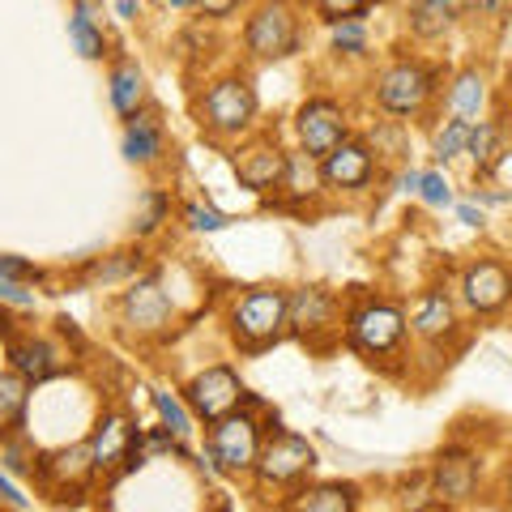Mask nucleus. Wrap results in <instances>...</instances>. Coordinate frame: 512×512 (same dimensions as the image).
<instances>
[{
	"mask_svg": "<svg viewBox=\"0 0 512 512\" xmlns=\"http://www.w3.org/2000/svg\"><path fill=\"white\" fill-rule=\"evenodd\" d=\"M346 342L359 350L367 359H384V355H397L406 342V316L397 303H384V299H367L359 303L355 312L346 316Z\"/></svg>",
	"mask_w": 512,
	"mask_h": 512,
	"instance_id": "obj_1",
	"label": "nucleus"
},
{
	"mask_svg": "<svg viewBox=\"0 0 512 512\" xmlns=\"http://www.w3.org/2000/svg\"><path fill=\"white\" fill-rule=\"evenodd\" d=\"M286 299L278 286H252L248 295H239L231 308V329L248 350H261L265 342H274L286 329Z\"/></svg>",
	"mask_w": 512,
	"mask_h": 512,
	"instance_id": "obj_2",
	"label": "nucleus"
},
{
	"mask_svg": "<svg viewBox=\"0 0 512 512\" xmlns=\"http://www.w3.org/2000/svg\"><path fill=\"white\" fill-rule=\"evenodd\" d=\"M431 94H436V69H427L419 60L389 64L376 82V103L393 116H419Z\"/></svg>",
	"mask_w": 512,
	"mask_h": 512,
	"instance_id": "obj_3",
	"label": "nucleus"
},
{
	"mask_svg": "<svg viewBox=\"0 0 512 512\" xmlns=\"http://www.w3.org/2000/svg\"><path fill=\"white\" fill-rule=\"evenodd\" d=\"M256 116V94L244 77H218L210 82V90L201 94V124L218 137L244 133Z\"/></svg>",
	"mask_w": 512,
	"mask_h": 512,
	"instance_id": "obj_4",
	"label": "nucleus"
},
{
	"mask_svg": "<svg viewBox=\"0 0 512 512\" xmlns=\"http://www.w3.org/2000/svg\"><path fill=\"white\" fill-rule=\"evenodd\" d=\"M244 43L256 60H282L299 47V18L286 0H265L244 26Z\"/></svg>",
	"mask_w": 512,
	"mask_h": 512,
	"instance_id": "obj_5",
	"label": "nucleus"
},
{
	"mask_svg": "<svg viewBox=\"0 0 512 512\" xmlns=\"http://www.w3.org/2000/svg\"><path fill=\"white\" fill-rule=\"evenodd\" d=\"M316 466V448L295 436V431H274L265 444H261V457H256V478L269 487H286V483H299L303 474Z\"/></svg>",
	"mask_w": 512,
	"mask_h": 512,
	"instance_id": "obj_6",
	"label": "nucleus"
},
{
	"mask_svg": "<svg viewBox=\"0 0 512 512\" xmlns=\"http://www.w3.org/2000/svg\"><path fill=\"white\" fill-rule=\"evenodd\" d=\"M210 457L227 474L256 470V457H261V427H256L248 414H227V419H218L210 427Z\"/></svg>",
	"mask_w": 512,
	"mask_h": 512,
	"instance_id": "obj_7",
	"label": "nucleus"
},
{
	"mask_svg": "<svg viewBox=\"0 0 512 512\" xmlns=\"http://www.w3.org/2000/svg\"><path fill=\"white\" fill-rule=\"evenodd\" d=\"M184 397H188V410L197 414V419L218 423V419H227V414L239 410L248 389L239 384V376L231 372V367H205V372L188 384Z\"/></svg>",
	"mask_w": 512,
	"mask_h": 512,
	"instance_id": "obj_8",
	"label": "nucleus"
},
{
	"mask_svg": "<svg viewBox=\"0 0 512 512\" xmlns=\"http://www.w3.org/2000/svg\"><path fill=\"white\" fill-rule=\"evenodd\" d=\"M295 128H299V141H303V150H308V158L325 163L346 141V111L333 99H308L299 107Z\"/></svg>",
	"mask_w": 512,
	"mask_h": 512,
	"instance_id": "obj_9",
	"label": "nucleus"
},
{
	"mask_svg": "<svg viewBox=\"0 0 512 512\" xmlns=\"http://www.w3.org/2000/svg\"><path fill=\"white\" fill-rule=\"evenodd\" d=\"M141 440L133 436L124 414H103L99 427L90 436V457H94V474H116L120 466H141Z\"/></svg>",
	"mask_w": 512,
	"mask_h": 512,
	"instance_id": "obj_10",
	"label": "nucleus"
},
{
	"mask_svg": "<svg viewBox=\"0 0 512 512\" xmlns=\"http://www.w3.org/2000/svg\"><path fill=\"white\" fill-rule=\"evenodd\" d=\"M461 299H466L478 316L500 312L504 303L512 299V269L500 265V261H474V265H466V274H461Z\"/></svg>",
	"mask_w": 512,
	"mask_h": 512,
	"instance_id": "obj_11",
	"label": "nucleus"
},
{
	"mask_svg": "<svg viewBox=\"0 0 512 512\" xmlns=\"http://www.w3.org/2000/svg\"><path fill=\"white\" fill-rule=\"evenodd\" d=\"M286 171H291V154H282L274 141H256V146L235 154V175L239 184L252 192H269L286 184Z\"/></svg>",
	"mask_w": 512,
	"mask_h": 512,
	"instance_id": "obj_12",
	"label": "nucleus"
},
{
	"mask_svg": "<svg viewBox=\"0 0 512 512\" xmlns=\"http://www.w3.org/2000/svg\"><path fill=\"white\" fill-rule=\"evenodd\" d=\"M124 320L133 325L137 333H163L171 325V299L163 295V286L158 282H137L124 291Z\"/></svg>",
	"mask_w": 512,
	"mask_h": 512,
	"instance_id": "obj_13",
	"label": "nucleus"
},
{
	"mask_svg": "<svg viewBox=\"0 0 512 512\" xmlns=\"http://www.w3.org/2000/svg\"><path fill=\"white\" fill-rule=\"evenodd\" d=\"M94 474V457H90V444H73V448H60V453H47L39 461V478L43 487L52 491H82Z\"/></svg>",
	"mask_w": 512,
	"mask_h": 512,
	"instance_id": "obj_14",
	"label": "nucleus"
},
{
	"mask_svg": "<svg viewBox=\"0 0 512 512\" xmlns=\"http://www.w3.org/2000/svg\"><path fill=\"white\" fill-rule=\"evenodd\" d=\"M431 487L448 504H466L478 487V461L470 453H461V448H448V453H440L436 470H431Z\"/></svg>",
	"mask_w": 512,
	"mask_h": 512,
	"instance_id": "obj_15",
	"label": "nucleus"
},
{
	"mask_svg": "<svg viewBox=\"0 0 512 512\" xmlns=\"http://www.w3.org/2000/svg\"><path fill=\"white\" fill-rule=\"evenodd\" d=\"M372 171H376L372 150H367L363 141H342V146L320 163V180L329 188H363L372 180Z\"/></svg>",
	"mask_w": 512,
	"mask_h": 512,
	"instance_id": "obj_16",
	"label": "nucleus"
},
{
	"mask_svg": "<svg viewBox=\"0 0 512 512\" xmlns=\"http://www.w3.org/2000/svg\"><path fill=\"white\" fill-rule=\"evenodd\" d=\"M333 308H338V303H333L325 286H303V291L286 299V325H291L299 338H308V333L333 325Z\"/></svg>",
	"mask_w": 512,
	"mask_h": 512,
	"instance_id": "obj_17",
	"label": "nucleus"
},
{
	"mask_svg": "<svg viewBox=\"0 0 512 512\" xmlns=\"http://www.w3.org/2000/svg\"><path fill=\"white\" fill-rule=\"evenodd\" d=\"M359 508V487L355 483H316V487H299L286 512H355Z\"/></svg>",
	"mask_w": 512,
	"mask_h": 512,
	"instance_id": "obj_18",
	"label": "nucleus"
},
{
	"mask_svg": "<svg viewBox=\"0 0 512 512\" xmlns=\"http://www.w3.org/2000/svg\"><path fill=\"white\" fill-rule=\"evenodd\" d=\"M410 329L419 333V338H427V342L453 338V333H457V312H453V303H448V295L444 291H427L423 303L414 308Z\"/></svg>",
	"mask_w": 512,
	"mask_h": 512,
	"instance_id": "obj_19",
	"label": "nucleus"
},
{
	"mask_svg": "<svg viewBox=\"0 0 512 512\" xmlns=\"http://www.w3.org/2000/svg\"><path fill=\"white\" fill-rule=\"evenodd\" d=\"M9 359L13 367H18V376L30 384H43V380H52L60 372V355H56V346L52 342H43V338H26V342H13L9 350Z\"/></svg>",
	"mask_w": 512,
	"mask_h": 512,
	"instance_id": "obj_20",
	"label": "nucleus"
},
{
	"mask_svg": "<svg viewBox=\"0 0 512 512\" xmlns=\"http://www.w3.org/2000/svg\"><path fill=\"white\" fill-rule=\"evenodd\" d=\"M124 154L133 158V163H154L158 154H163V128H158V116L150 111H137L133 120L124 128Z\"/></svg>",
	"mask_w": 512,
	"mask_h": 512,
	"instance_id": "obj_21",
	"label": "nucleus"
},
{
	"mask_svg": "<svg viewBox=\"0 0 512 512\" xmlns=\"http://www.w3.org/2000/svg\"><path fill=\"white\" fill-rule=\"evenodd\" d=\"M483 103H487V77L478 69L457 73L453 90H448V107H453V116L466 120V124H478L483 120Z\"/></svg>",
	"mask_w": 512,
	"mask_h": 512,
	"instance_id": "obj_22",
	"label": "nucleus"
},
{
	"mask_svg": "<svg viewBox=\"0 0 512 512\" xmlns=\"http://www.w3.org/2000/svg\"><path fill=\"white\" fill-rule=\"evenodd\" d=\"M141 99H146V77H141L133 60H120L116 69H111V107H116L120 116H137Z\"/></svg>",
	"mask_w": 512,
	"mask_h": 512,
	"instance_id": "obj_23",
	"label": "nucleus"
},
{
	"mask_svg": "<svg viewBox=\"0 0 512 512\" xmlns=\"http://www.w3.org/2000/svg\"><path fill=\"white\" fill-rule=\"evenodd\" d=\"M453 22H457V9L448 0H419L410 9V30L419 39H444L453 30Z\"/></svg>",
	"mask_w": 512,
	"mask_h": 512,
	"instance_id": "obj_24",
	"label": "nucleus"
},
{
	"mask_svg": "<svg viewBox=\"0 0 512 512\" xmlns=\"http://www.w3.org/2000/svg\"><path fill=\"white\" fill-rule=\"evenodd\" d=\"M500 141H504V128L495 124V120H478V124H474L466 154L474 158L478 171H483V175H487L495 163H500Z\"/></svg>",
	"mask_w": 512,
	"mask_h": 512,
	"instance_id": "obj_25",
	"label": "nucleus"
},
{
	"mask_svg": "<svg viewBox=\"0 0 512 512\" xmlns=\"http://www.w3.org/2000/svg\"><path fill=\"white\" fill-rule=\"evenodd\" d=\"M26 380L13 372V376H0V431H13L22 419H26Z\"/></svg>",
	"mask_w": 512,
	"mask_h": 512,
	"instance_id": "obj_26",
	"label": "nucleus"
},
{
	"mask_svg": "<svg viewBox=\"0 0 512 512\" xmlns=\"http://www.w3.org/2000/svg\"><path fill=\"white\" fill-rule=\"evenodd\" d=\"M69 39H73V47H77V56H86V60H99V56H103V47H107L103 30L90 22L86 5H82V9H73V18H69Z\"/></svg>",
	"mask_w": 512,
	"mask_h": 512,
	"instance_id": "obj_27",
	"label": "nucleus"
},
{
	"mask_svg": "<svg viewBox=\"0 0 512 512\" xmlns=\"http://www.w3.org/2000/svg\"><path fill=\"white\" fill-rule=\"evenodd\" d=\"M470 133H474V124H466V120H448L440 133H436V158H440V163H448V158H457V154H466Z\"/></svg>",
	"mask_w": 512,
	"mask_h": 512,
	"instance_id": "obj_28",
	"label": "nucleus"
},
{
	"mask_svg": "<svg viewBox=\"0 0 512 512\" xmlns=\"http://www.w3.org/2000/svg\"><path fill=\"white\" fill-rule=\"evenodd\" d=\"M333 47H338V52H350V56L367 52V30H363V18L333 22Z\"/></svg>",
	"mask_w": 512,
	"mask_h": 512,
	"instance_id": "obj_29",
	"label": "nucleus"
},
{
	"mask_svg": "<svg viewBox=\"0 0 512 512\" xmlns=\"http://www.w3.org/2000/svg\"><path fill=\"white\" fill-rule=\"evenodd\" d=\"M154 406H158V414H163L167 431H175V436H188V431H192V414L175 402L171 393H154Z\"/></svg>",
	"mask_w": 512,
	"mask_h": 512,
	"instance_id": "obj_30",
	"label": "nucleus"
},
{
	"mask_svg": "<svg viewBox=\"0 0 512 512\" xmlns=\"http://www.w3.org/2000/svg\"><path fill=\"white\" fill-rule=\"evenodd\" d=\"M316 9L325 13L329 22H350V18H363L367 13V0H316Z\"/></svg>",
	"mask_w": 512,
	"mask_h": 512,
	"instance_id": "obj_31",
	"label": "nucleus"
},
{
	"mask_svg": "<svg viewBox=\"0 0 512 512\" xmlns=\"http://www.w3.org/2000/svg\"><path fill=\"white\" fill-rule=\"evenodd\" d=\"M184 218H188L192 231H222L227 227V214H218L214 205H188Z\"/></svg>",
	"mask_w": 512,
	"mask_h": 512,
	"instance_id": "obj_32",
	"label": "nucleus"
},
{
	"mask_svg": "<svg viewBox=\"0 0 512 512\" xmlns=\"http://www.w3.org/2000/svg\"><path fill=\"white\" fill-rule=\"evenodd\" d=\"M419 197L427 205H448L453 201V192H448V180L440 171H423V180H419Z\"/></svg>",
	"mask_w": 512,
	"mask_h": 512,
	"instance_id": "obj_33",
	"label": "nucleus"
},
{
	"mask_svg": "<svg viewBox=\"0 0 512 512\" xmlns=\"http://www.w3.org/2000/svg\"><path fill=\"white\" fill-rule=\"evenodd\" d=\"M0 278H9V282H35L39 278V269L22 261V256H0Z\"/></svg>",
	"mask_w": 512,
	"mask_h": 512,
	"instance_id": "obj_34",
	"label": "nucleus"
},
{
	"mask_svg": "<svg viewBox=\"0 0 512 512\" xmlns=\"http://www.w3.org/2000/svg\"><path fill=\"white\" fill-rule=\"evenodd\" d=\"M0 299L13 303V308H26L30 303V291H22V282H9V278H0Z\"/></svg>",
	"mask_w": 512,
	"mask_h": 512,
	"instance_id": "obj_35",
	"label": "nucleus"
},
{
	"mask_svg": "<svg viewBox=\"0 0 512 512\" xmlns=\"http://www.w3.org/2000/svg\"><path fill=\"white\" fill-rule=\"evenodd\" d=\"M163 210H167V201H163V197H150V201H146V218H141V231L150 235V231L158 227V218H163Z\"/></svg>",
	"mask_w": 512,
	"mask_h": 512,
	"instance_id": "obj_36",
	"label": "nucleus"
},
{
	"mask_svg": "<svg viewBox=\"0 0 512 512\" xmlns=\"http://www.w3.org/2000/svg\"><path fill=\"white\" fill-rule=\"evenodd\" d=\"M197 5L205 9V18H231L239 0H197Z\"/></svg>",
	"mask_w": 512,
	"mask_h": 512,
	"instance_id": "obj_37",
	"label": "nucleus"
},
{
	"mask_svg": "<svg viewBox=\"0 0 512 512\" xmlns=\"http://www.w3.org/2000/svg\"><path fill=\"white\" fill-rule=\"evenodd\" d=\"M512 9V0H474V13H483V18H504Z\"/></svg>",
	"mask_w": 512,
	"mask_h": 512,
	"instance_id": "obj_38",
	"label": "nucleus"
},
{
	"mask_svg": "<svg viewBox=\"0 0 512 512\" xmlns=\"http://www.w3.org/2000/svg\"><path fill=\"white\" fill-rule=\"evenodd\" d=\"M0 500H5V504H13V508H26V495H22L18 487H13L5 474H0Z\"/></svg>",
	"mask_w": 512,
	"mask_h": 512,
	"instance_id": "obj_39",
	"label": "nucleus"
},
{
	"mask_svg": "<svg viewBox=\"0 0 512 512\" xmlns=\"http://www.w3.org/2000/svg\"><path fill=\"white\" fill-rule=\"evenodd\" d=\"M457 214L466 227H483V210H474V205H457Z\"/></svg>",
	"mask_w": 512,
	"mask_h": 512,
	"instance_id": "obj_40",
	"label": "nucleus"
},
{
	"mask_svg": "<svg viewBox=\"0 0 512 512\" xmlns=\"http://www.w3.org/2000/svg\"><path fill=\"white\" fill-rule=\"evenodd\" d=\"M116 13H120V18H133V13H137V0H120Z\"/></svg>",
	"mask_w": 512,
	"mask_h": 512,
	"instance_id": "obj_41",
	"label": "nucleus"
},
{
	"mask_svg": "<svg viewBox=\"0 0 512 512\" xmlns=\"http://www.w3.org/2000/svg\"><path fill=\"white\" fill-rule=\"evenodd\" d=\"M167 5H175V9H184V5H197V0H167Z\"/></svg>",
	"mask_w": 512,
	"mask_h": 512,
	"instance_id": "obj_42",
	"label": "nucleus"
},
{
	"mask_svg": "<svg viewBox=\"0 0 512 512\" xmlns=\"http://www.w3.org/2000/svg\"><path fill=\"white\" fill-rule=\"evenodd\" d=\"M423 512H448V508H444V504H436V508H423Z\"/></svg>",
	"mask_w": 512,
	"mask_h": 512,
	"instance_id": "obj_43",
	"label": "nucleus"
},
{
	"mask_svg": "<svg viewBox=\"0 0 512 512\" xmlns=\"http://www.w3.org/2000/svg\"><path fill=\"white\" fill-rule=\"evenodd\" d=\"M508 491H512V474H508Z\"/></svg>",
	"mask_w": 512,
	"mask_h": 512,
	"instance_id": "obj_44",
	"label": "nucleus"
},
{
	"mask_svg": "<svg viewBox=\"0 0 512 512\" xmlns=\"http://www.w3.org/2000/svg\"><path fill=\"white\" fill-rule=\"evenodd\" d=\"M508 128H512V111H508Z\"/></svg>",
	"mask_w": 512,
	"mask_h": 512,
	"instance_id": "obj_45",
	"label": "nucleus"
},
{
	"mask_svg": "<svg viewBox=\"0 0 512 512\" xmlns=\"http://www.w3.org/2000/svg\"><path fill=\"white\" fill-rule=\"evenodd\" d=\"M448 5H457V0H448Z\"/></svg>",
	"mask_w": 512,
	"mask_h": 512,
	"instance_id": "obj_46",
	"label": "nucleus"
},
{
	"mask_svg": "<svg viewBox=\"0 0 512 512\" xmlns=\"http://www.w3.org/2000/svg\"><path fill=\"white\" fill-rule=\"evenodd\" d=\"M0 325H5V320H0Z\"/></svg>",
	"mask_w": 512,
	"mask_h": 512,
	"instance_id": "obj_47",
	"label": "nucleus"
},
{
	"mask_svg": "<svg viewBox=\"0 0 512 512\" xmlns=\"http://www.w3.org/2000/svg\"><path fill=\"white\" fill-rule=\"evenodd\" d=\"M367 5H372V0H367Z\"/></svg>",
	"mask_w": 512,
	"mask_h": 512,
	"instance_id": "obj_48",
	"label": "nucleus"
}]
</instances>
